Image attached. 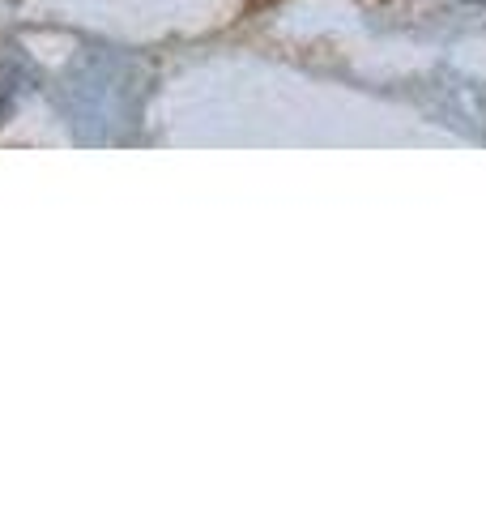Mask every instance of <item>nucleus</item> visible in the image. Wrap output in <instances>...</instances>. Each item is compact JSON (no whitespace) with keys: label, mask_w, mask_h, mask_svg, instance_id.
I'll return each instance as SVG.
<instances>
[{"label":"nucleus","mask_w":486,"mask_h":512,"mask_svg":"<svg viewBox=\"0 0 486 512\" xmlns=\"http://www.w3.org/2000/svg\"><path fill=\"white\" fill-rule=\"evenodd\" d=\"M474 5H486V0H474Z\"/></svg>","instance_id":"f257e3e1"}]
</instances>
